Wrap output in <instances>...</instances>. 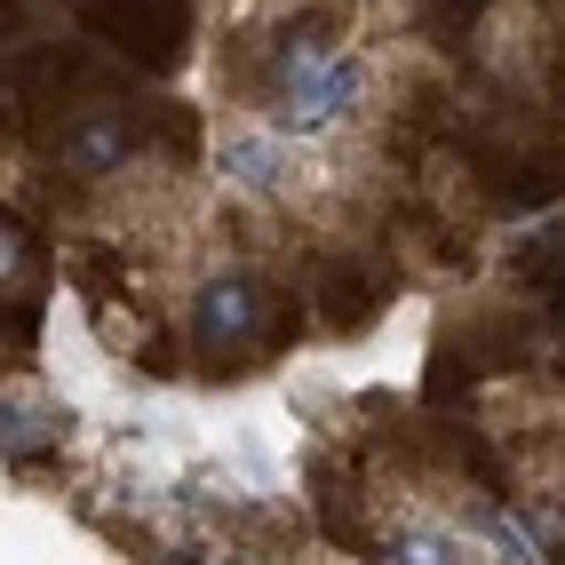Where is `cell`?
<instances>
[{
	"mask_svg": "<svg viewBox=\"0 0 565 565\" xmlns=\"http://www.w3.org/2000/svg\"><path fill=\"white\" fill-rule=\"evenodd\" d=\"M303 136H287L271 120H223L207 136V175L232 183L247 200H295V175H303Z\"/></svg>",
	"mask_w": 565,
	"mask_h": 565,
	"instance_id": "6da1fadb",
	"label": "cell"
},
{
	"mask_svg": "<svg viewBox=\"0 0 565 565\" xmlns=\"http://www.w3.org/2000/svg\"><path fill=\"white\" fill-rule=\"evenodd\" d=\"M56 430H64V414L32 391V383H17V391H9V455H41Z\"/></svg>",
	"mask_w": 565,
	"mask_h": 565,
	"instance_id": "5b68a950",
	"label": "cell"
},
{
	"mask_svg": "<svg viewBox=\"0 0 565 565\" xmlns=\"http://www.w3.org/2000/svg\"><path fill=\"white\" fill-rule=\"evenodd\" d=\"M49 160L64 175H81V183H111L136 160V136H128L120 111H72V120L56 128V143H49Z\"/></svg>",
	"mask_w": 565,
	"mask_h": 565,
	"instance_id": "277c9868",
	"label": "cell"
},
{
	"mask_svg": "<svg viewBox=\"0 0 565 565\" xmlns=\"http://www.w3.org/2000/svg\"><path fill=\"white\" fill-rule=\"evenodd\" d=\"M0 271H9V295H24V287H32V247H24L17 223H9V247H0Z\"/></svg>",
	"mask_w": 565,
	"mask_h": 565,
	"instance_id": "8992f818",
	"label": "cell"
},
{
	"mask_svg": "<svg viewBox=\"0 0 565 565\" xmlns=\"http://www.w3.org/2000/svg\"><path fill=\"white\" fill-rule=\"evenodd\" d=\"M470 64H478L494 88H510V96L534 88L542 64H550V24H542L534 0H494V9H486V24L470 32Z\"/></svg>",
	"mask_w": 565,
	"mask_h": 565,
	"instance_id": "7a4b0ae2",
	"label": "cell"
},
{
	"mask_svg": "<svg viewBox=\"0 0 565 565\" xmlns=\"http://www.w3.org/2000/svg\"><path fill=\"white\" fill-rule=\"evenodd\" d=\"M557 255H565V232H557Z\"/></svg>",
	"mask_w": 565,
	"mask_h": 565,
	"instance_id": "52a82bcc",
	"label": "cell"
},
{
	"mask_svg": "<svg viewBox=\"0 0 565 565\" xmlns=\"http://www.w3.org/2000/svg\"><path fill=\"white\" fill-rule=\"evenodd\" d=\"M263 334V287L247 271H207L192 287V351L200 359H232Z\"/></svg>",
	"mask_w": 565,
	"mask_h": 565,
	"instance_id": "3957f363",
	"label": "cell"
}]
</instances>
